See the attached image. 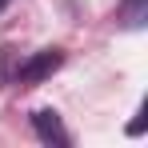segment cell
<instances>
[{"label":"cell","mask_w":148,"mask_h":148,"mask_svg":"<svg viewBox=\"0 0 148 148\" xmlns=\"http://www.w3.org/2000/svg\"><path fill=\"white\" fill-rule=\"evenodd\" d=\"M4 4H8V0H0V8H4Z\"/></svg>","instance_id":"cell-5"},{"label":"cell","mask_w":148,"mask_h":148,"mask_svg":"<svg viewBox=\"0 0 148 148\" xmlns=\"http://www.w3.org/2000/svg\"><path fill=\"white\" fill-rule=\"evenodd\" d=\"M8 64H12V48H0V88L8 84Z\"/></svg>","instance_id":"cell-4"},{"label":"cell","mask_w":148,"mask_h":148,"mask_svg":"<svg viewBox=\"0 0 148 148\" xmlns=\"http://www.w3.org/2000/svg\"><path fill=\"white\" fill-rule=\"evenodd\" d=\"M148 20V0H124L120 4V24L124 28H144Z\"/></svg>","instance_id":"cell-3"},{"label":"cell","mask_w":148,"mask_h":148,"mask_svg":"<svg viewBox=\"0 0 148 148\" xmlns=\"http://www.w3.org/2000/svg\"><path fill=\"white\" fill-rule=\"evenodd\" d=\"M60 64H64V52H60V48L32 52V56H28L24 64H20V68L12 72V80H16V84H40V80H48V76L56 72Z\"/></svg>","instance_id":"cell-1"},{"label":"cell","mask_w":148,"mask_h":148,"mask_svg":"<svg viewBox=\"0 0 148 148\" xmlns=\"http://www.w3.org/2000/svg\"><path fill=\"white\" fill-rule=\"evenodd\" d=\"M32 132H36V140H44V144H72V136H68V128H64V120L52 112V108H36L32 112Z\"/></svg>","instance_id":"cell-2"}]
</instances>
